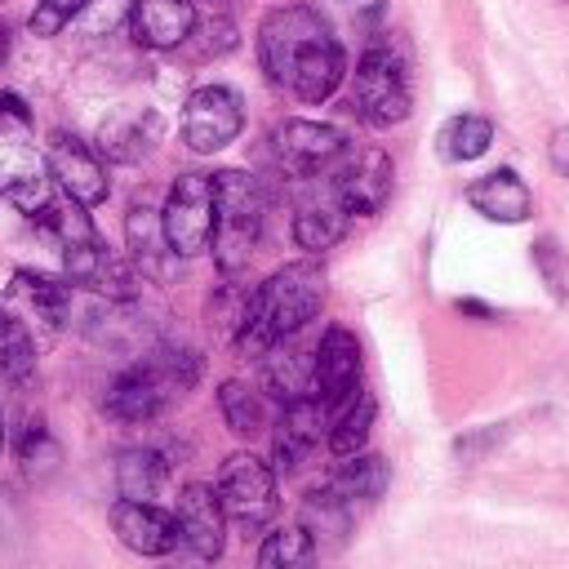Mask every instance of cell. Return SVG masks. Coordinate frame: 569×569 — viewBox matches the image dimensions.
I'll return each instance as SVG.
<instances>
[{
  "label": "cell",
  "mask_w": 569,
  "mask_h": 569,
  "mask_svg": "<svg viewBox=\"0 0 569 569\" xmlns=\"http://www.w3.org/2000/svg\"><path fill=\"white\" fill-rule=\"evenodd\" d=\"M347 111L369 129H391V124L409 120L413 80H409V62L396 44L373 40L360 53V62L351 71V89H347Z\"/></svg>",
  "instance_id": "6"
},
{
  "label": "cell",
  "mask_w": 569,
  "mask_h": 569,
  "mask_svg": "<svg viewBox=\"0 0 569 569\" xmlns=\"http://www.w3.org/2000/svg\"><path fill=\"white\" fill-rule=\"evenodd\" d=\"M329 485L356 507V502H378L382 493H387V485H391V467H387V458L382 453H351V458H342L338 462V471L329 476Z\"/></svg>",
  "instance_id": "28"
},
{
  "label": "cell",
  "mask_w": 569,
  "mask_h": 569,
  "mask_svg": "<svg viewBox=\"0 0 569 569\" xmlns=\"http://www.w3.org/2000/svg\"><path fill=\"white\" fill-rule=\"evenodd\" d=\"M36 356H40V342L31 338V329L0 307V382L27 387L36 373Z\"/></svg>",
  "instance_id": "30"
},
{
  "label": "cell",
  "mask_w": 569,
  "mask_h": 569,
  "mask_svg": "<svg viewBox=\"0 0 569 569\" xmlns=\"http://www.w3.org/2000/svg\"><path fill=\"white\" fill-rule=\"evenodd\" d=\"M493 147V120L480 116V111H458L440 124L436 133V151L449 160V164H467V160H480L485 151Z\"/></svg>",
  "instance_id": "27"
},
{
  "label": "cell",
  "mask_w": 569,
  "mask_h": 569,
  "mask_svg": "<svg viewBox=\"0 0 569 569\" xmlns=\"http://www.w3.org/2000/svg\"><path fill=\"white\" fill-rule=\"evenodd\" d=\"M124 244H129V258H133V267L142 271V280H173L178 276V253H173V244H169V236H164V218H160V209H151V204H129V213H124Z\"/></svg>",
  "instance_id": "21"
},
{
  "label": "cell",
  "mask_w": 569,
  "mask_h": 569,
  "mask_svg": "<svg viewBox=\"0 0 569 569\" xmlns=\"http://www.w3.org/2000/svg\"><path fill=\"white\" fill-rule=\"evenodd\" d=\"M351 520H356V507L333 485L311 489L302 502V529L316 538V547H342V538L351 533Z\"/></svg>",
  "instance_id": "26"
},
{
  "label": "cell",
  "mask_w": 569,
  "mask_h": 569,
  "mask_svg": "<svg viewBox=\"0 0 569 569\" xmlns=\"http://www.w3.org/2000/svg\"><path fill=\"white\" fill-rule=\"evenodd\" d=\"M258 67L276 89H289L298 102H329L347 80V53L329 27V18L302 0L276 4L262 13L258 36Z\"/></svg>",
  "instance_id": "1"
},
{
  "label": "cell",
  "mask_w": 569,
  "mask_h": 569,
  "mask_svg": "<svg viewBox=\"0 0 569 569\" xmlns=\"http://www.w3.org/2000/svg\"><path fill=\"white\" fill-rule=\"evenodd\" d=\"M391 178H396V169L382 147H351L347 160L329 173V187L347 204L351 218H373V213H382V204L391 196Z\"/></svg>",
  "instance_id": "13"
},
{
  "label": "cell",
  "mask_w": 569,
  "mask_h": 569,
  "mask_svg": "<svg viewBox=\"0 0 569 569\" xmlns=\"http://www.w3.org/2000/svg\"><path fill=\"white\" fill-rule=\"evenodd\" d=\"M173 520H178V542L196 560H218L222 556V547H227V511H222V498H218L213 485H200V480L182 485Z\"/></svg>",
  "instance_id": "16"
},
{
  "label": "cell",
  "mask_w": 569,
  "mask_h": 569,
  "mask_svg": "<svg viewBox=\"0 0 569 569\" xmlns=\"http://www.w3.org/2000/svg\"><path fill=\"white\" fill-rule=\"evenodd\" d=\"M4 49H9V31H4V22H0V58H4Z\"/></svg>",
  "instance_id": "39"
},
{
  "label": "cell",
  "mask_w": 569,
  "mask_h": 569,
  "mask_svg": "<svg viewBox=\"0 0 569 569\" xmlns=\"http://www.w3.org/2000/svg\"><path fill=\"white\" fill-rule=\"evenodd\" d=\"M351 147H356V142L347 138V129L325 124V120H284V124H276V133H271V151H276L280 169H284L289 178H298V182L329 178V173L347 160Z\"/></svg>",
  "instance_id": "9"
},
{
  "label": "cell",
  "mask_w": 569,
  "mask_h": 569,
  "mask_svg": "<svg viewBox=\"0 0 569 569\" xmlns=\"http://www.w3.org/2000/svg\"><path fill=\"white\" fill-rule=\"evenodd\" d=\"M347 222H351V213H347V204L329 187L325 196H311V200L298 204V213H293V240L307 253H325V249H333L347 236Z\"/></svg>",
  "instance_id": "25"
},
{
  "label": "cell",
  "mask_w": 569,
  "mask_h": 569,
  "mask_svg": "<svg viewBox=\"0 0 569 569\" xmlns=\"http://www.w3.org/2000/svg\"><path fill=\"white\" fill-rule=\"evenodd\" d=\"M196 382H200V356L191 347H156L107 382L102 409L116 422H156Z\"/></svg>",
  "instance_id": "3"
},
{
  "label": "cell",
  "mask_w": 569,
  "mask_h": 569,
  "mask_svg": "<svg viewBox=\"0 0 569 569\" xmlns=\"http://www.w3.org/2000/svg\"><path fill=\"white\" fill-rule=\"evenodd\" d=\"M9 302H18V320L31 329V338L44 347L53 342L67 325H71V284L67 280H53V276H40V271H13V284H9Z\"/></svg>",
  "instance_id": "14"
},
{
  "label": "cell",
  "mask_w": 569,
  "mask_h": 569,
  "mask_svg": "<svg viewBox=\"0 0 569 569\" xmlns=\"http://www.w3.org/2000/svg\"><path fill=\"white\" fill-rule=\"evenodd\" d=\"M373 418H378V400L360 387L342 409H333V422H329V453L333 458H351L369 445V431H373Z\"/></svg>",
  "instance_id": "29"
},
{
  "label": "cell",
  "mask_w": 569,
  "mask_h": 569,
  "mask_svg": "<svg viewBox=\"0 0 569 569\" xmlns=\"http://www.w3.org/2000/svg\"><path fill=\"white\" fill-rule=\"evenodd\" d=\"M84 4H89V0H36L27 27H31V36H40V40L62 36V31L84 13Z\"/></svg>",
  "instance_id": "34"
},
{
  "label": "cell",
  "mask_w": 569,
  "mask_h": 569,
  "mask_svg": "<svg viewBox=\"0 0 569 569\" xmlns=\"http://www.w3.org/2000/svg\"><path fill=\"white\" fill-rule=\"evenodd\" d=\"M129 4H133V0H89L76 22H80L84 36L98 40V36H111L120 22H129Z\"/></svg>",
  "instance_id": "36"
},
{
  "label": "cell",
  "mask_w": 569,
  "mask_h": 569,
  "mask_svg": "<svg viewBox=\"0 0 569 569\" xmlns=\"http://www.w3.org/2000/svg\"><path fill=\"white\" fill-rule=\"evenodd\" d=\"M200 13H196V0H133L129 4V36L133 44L142 49H178L191 40Z\"/></svg>",
  "instance_id": "20"
},
{
  "label": "cell",
  "mask_w": 569,
  "mask_h": 569,
  "mask_svg": "<svg viewBox=\"0 0 569 569\" xmlns=\"http://www.w3.org/2000/svg\"><path fill=\"white\" fill-rule=\"evenodd\" d=\"M18 462H22V471L27 476H49V471H58V462H62V449H58V440H53V431L36 418V422H27L22 427V436H18Z\"/></svg>",
  "instance_id": "33"
},
{
  "label": "cell",
  "mask_w": 569,
  "mask_h": 569,
  "mask_svg": "<svg viewBox=\"0 0 569 569\" xmlns=\"http://www.w3.org/2000/svg\"><path fill=\"white\" fill-rule=\"evenodd\" d=\"M320 440H329V409L316 396L280 405V418H276V431H271V467H276V476H293L320 449Z\"/></svg>",
  "instance_id": "15"
},
{
  "label": "cell",
  "mask_w": 569,
  "mask_h": 569,
  "mask_svg": "<svg viewBox=\"0 0 569 569\" xmlns=\"http://www.w3.org/2000/svg\"><path fill=\"white\" fill-rule=\"evenodd\" d=\"M0 196L27 218L53 204V178L31 142V111L18 93H0Z\"/></svg>",
  "instance_id": "5"
},
{
  "label": "cell",
  "mask_w": 569,
  "mask_h": 569,
  "mask_svg": "<svg viewBox=\"0 0 569 569\" xmlns=\"http://www.w3.org/2000/svg\"><path fill=\"white\" fill-rule=\"evenodd\" d=\"M533 267L542 271V284L551 289V298L565 302L569 298V262H565V253H560V244L551 236L533 240Z\"/></svg>",
  "instance_id": "35"
},
{
  "label": "cell",
  "mask_w": 569,
  "mask_h": 569,
  "mask_svg": "<svg viewBox=\"0 0 569 569\" xmlns=\"http://www.w3.org/2000/svg\"><path fill=\"white\" fill-rule=\"evenodd\" d=\"M320 307H325L320 262H311V258L289 262V267L271 271L258 289H249V307H244V320L231 342L240 356H267L276 342L302 333V325L316 320Z\"/></svg>",
  "instance_id": "2"
},
{
  "label": "cell",
  "mask_w": 569,
  "mask_h": 569,
  "mask_svg": "<svg viewBox=\"0 0 569 569\" xmlns=\"http://www.w3.org/2000/svg\"><path fill=\"white\" fill-rule=\"evenodd\" d=\"M258 569H316V538L302 525H284L262 538Z\"/></svg>",
  "instance_id": "32"
},
{
  "label": "cell",
  "mask_w": 569,
  "mask_h": 569,
  "mask_svg": "<svg viewBox=\"0 0 569 569\" xmlns=\"http://www.w3.org/2000/svg\"><path fill=\"white\" fill-rule=\"evenodd\" d=\"M62 276L71 289H89L102 302H133L142 289V271L133 267V258L102 244L98 231L62 244Z\"/></svg>",
  "instance_id": "8"
},
{
  "label": "cell",
  "mask_w": 569,
  "mask_h": 569,
  "mask_svg": "<svg viewBox=\"0 0 569 569\" xmlns=\"http://www.w3.org/2000/svg\"><path fill=\"white\" fill-rule=\"evenodd\" d=\"M44 164H49V178L62 196H71L76 204L93 209L111 196V182H107V169H102V156L80 142L76 133L67 129H53L49 142H44Z\"/></svg>",
  "instance_id": "12"
},
{
  "label": "cell",
  "mask_w": 569,
  "mask_h": 569,
  "mask_svg": "<svg viewBox=\"0 0 569 569\" xmlns=\"http://www.w3.org/2000/svg\"><path fill=\"white\" fill-rule=\"evenodd\" d=\"M169 471H173V462H169L164 449H156V445H129L116 458V489H120V498L156 502L164 493V485H169Z\"/></svg>",
  "instance_id": "24"
},
{
  "label": "cell",
  "mask_w": 569,
  "mask_h": 569,
  "mask_svg": "<svg viewBox=\"0 0 569 569\" xmlns=\"http://www.w3.org/2000/svg\"><path fill=\"white\" fill-rule=\"evenodd\" d=\"M267 222V196L253 173L244 169H218L213 173V240L209 253L222 276H240L262 240Z\"/></svg>",
  "instance_id": "4"
},
{
  "label": "cell",
  "mask_w": 569,
  "mask_h": 569,
  "mask_svg": "<svg viewBox=\"0 0 569 569\" xmlns=\"http://www.w3.org/2000/svg\"><path fill=\"white\" fill-rule=\"evenodd\" d=\"M262 387H267L280 405H293V400L316 396V351H302V347H293L289 338L276 342V347L262 356Z\"/></svg>",
  "instance_id": "23"
},
{
  "label": "cell",
  "mask_w": 569,
  "mask_h": 569,
  "mask_svg": "<svg viewBox=\"0 0 569 569\" xmlns=\"http://www.w3.org/2000/svg\"><path fill=\"white\" fill-rule=\"evenodd\" d=\"M218 413H222V422H227L240 440H253V436L267 431V405H262V391H253V387L240 382V378H227V382L218 387Z\"/></svg>",
  "instance_id": "31"
},
{
  "label": "cell",
  "mask_w": 569,
  "mask_h": 569,
  "mask_svg": "<svg viewBox=\"0 0 569 569\" xmlns=\"http://www.w3.org/2000/svg\"><path fill=\"white\" fill-rule=\"evenodd\" d=\"M160 133H164V124L151 107H116L98 124V156H107L116 164H138L156 151Z\"/></svg>",
  "instance_id": "19"
},
{
  "label": "cell",
  "mask_w": 569,
  "mask_h": 569,
  "mask_svg": "<svg viewBox=\"0 0 569 569\" xmlns=\"http://www.w3.org/2000/svg\"><path fill=\"white\" fill-rule=\"evenodd\" d=\"M244 129V102L231 84H200L182 102V142L196 156H213L231 147Z\"/></svg>",
  "instance_id": "11"
},
{
  "label": "cell",
  "mask_w": 569,
  "mask_h": 569,
  "mask_svg": "<svg viewBox=\"0 0 569 569\" xmlns=\"http://www.w3.org/2000/svg\"><path fill=\"white\" fill-rule=\"evenodd\" d=\"M316 351V400L333 413L360 391V342L347 325H329Z\"/></svg>",
  "instance_id": "17"
},
{
  "label": "cell",
  "mask_w": 569,
  "mask_h": 569,
  "mask_svg": "<svg viewBox=\"0 0 569 569\" xmlns=\"http://www.w3.org/2000/svg\"><path fill=\"white\" fill-rule=\"evenodd\" d=\"M4 445H9V427H4V409H0V453H4Z\"/></svg>",
  "instance_id": "38"
},
{
  "label": "cell",
  "mask_w": 569,
  "mask_h": 569,
  "mask_svg": "<svg viewBox=\"0 0 569 569\" xmlns=\"http://www.w3.org/2000/svg\"><path fill=\"white\" fill-rule=\"evenodd\" d=\"M462 200L480 213V218H489V222H507V227H516V222H525L529 213H533V191H529V182L516 173V169H489L485 178H476L467 191H462Z\"/></svg>",
  "instance_id": "22"
},
{
  "label": "cell",
  "mask_w": 569,
  "mask_h": 569,
  "mask_svg": "<svg viewBox=\"0 0 569 569\" xmlns=\"http://www.w3.org/2000/svg\"><path fill=\"white\" fill-rule=\"evenodd\" d=\"M547 156H551V169H556L560 178H569V124H560V129L551 133Z\"/></svg>",
  "instance_id": "37"
},
{
  "label": "cell",
  "mask_w": 569,
  "mask_h": 569,
  "mask_svg": "<svg viewBox=\"0 0 569 569\" xmlns=\"http://www.w3.org/2000/svg\"><path fill=\"white\" fill-rule=\"evenodd\" d=\"M164 236L178 258H200L213 240V173H178L160 204Z\"/></svg>",
  "instance_id": "10"
},
{
  "label": "cell",
  "mask_w": 569,
  "mask_h": 569,
  "mask_svg": "<svg viewBox=\"0 0 569 569\" xmlns=\"http://www.w3.org/2000/svg\"><path fill=\"white\" fill-rule=\"evenodd\" d=\"M218 498H222V511H227V525L236 533H262L280 507L276 498V467L262 462L258 453H231L222 467H218Z\"/></svg>",
  "instance_id": "7"
},
{
  "label": "cell",
  "mask_w": 569,
  "mask_h": 569,
  "mask_svg": "<svg viewBox=\"0 0 569 569\" xmlns=\"http://www.w3.org/2000/svg\"><path fill=\"white\" fill-rule=\"evenodd\" d=\"M116 538L133 551V556H169L178 547V520L173 511H164L160 502H133V498H116L107 511Z\"/></svg>",
  "instance_id": "18"
}]
</instances>
